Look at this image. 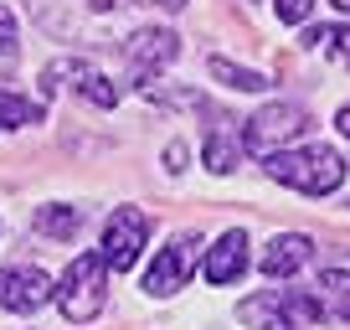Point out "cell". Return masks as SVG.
<instances>
[{"label":"cell","mask_w":350,"mask_h":330,"mask_svg":"<svg viewBox=\"0 0 350 330\" xmlns=\"http://www.w3.org/2000/svg\"><path fill=\"white\" fill-rule=\"evenodd\" d=\"M0 52H16V16L0 5Z\"/></svg>","instance_id":"cell-18"},{"label":"cell","mask_w":350,"mask_h":330,"mask_svg":"<svg viewBox=\"0 0 350 330\" xmlns=\"http://www.w3.org/2000/svg\"><path fill=\"white\" fill-rule=\"evenodd\" d=\"M314 305H319V315L350 320V274H345V268H325V274H319Z\"/></svg>","instance_id":"cell-12"},{"label":"cell","mask_w":350,"mask_h":330,"mask_svg":"<svg viewBox=\"0 0 350 330\" xmlns=\"http://www.w3.org/2000/svg\"><path fill=\"white\" fill-rule=\"evenodd\" d=\"M237 315L252 330H299L304 320H325L314 294H304V289H262V294L242 299Z\"/></svg>","instance_id":"cell-3"},{"label":"cell","mask_w":350,"mask_h":330,"mask_svg":"<svg viewBox=\"0 0 350 330\" xmlns=\"http://www.w3.org/2000/svg\"><path fill=\"white\" fill-rule=\"evenodd\" d=\"M335 11H345V16H350V0H335Z\"/></svg>","instance_id":"cell-22"},{"label":"cell","mask_w":350,"mask_h":330,"mask_svg":"<svg viewBox=\"0 0 350 330\" xmlns=\"http://www.w3.org/2000/svg\"><path fill=\"white\" fill-rule=\"evenodd\" d=\"M206 73L217 77V83H227V88H237V93H262V88H268V77H262V73L237 67V62H227V57H211Z\"/></svg>","instance_id":"cell-14"},{"label":"cell","mask_w":350,"mask_h":330,"mask_svg":"<svg viewBox=\"0 0 350 330\" xmlns=\"http://www.w3.org/2000/svg\"><path fill=\"white\" fill-rule=\"evenodd\" d=\"M42 103L36 99H16V93H5L0 88V134H11V129H21V124H42Z\"/></svg>","instance_id":"cell-15"},{"label":"cell","mask_w":350,"mask_h":330,"mask_svg":"<svg viewBox=\"0 0 350 330\" xmlns=\"http://www.w3.org/2000/svg\"><path fill=\"white\" fill-rule=\"evenodd\" d=\"M273 11H278V21H284V26H299V21H309L314 0H273Z\"/></svg>","instance_id":"cell-17"},{"label":"cell","mask_w":350,"mask_h":330,"mask_svg":"<svg viewBox=\"0 0 350 330\" xmlns=\"http://www.w3.org/2000/svg\"><path fill=\"white\" fill-rule=\"evenodd\" d=\"M160 5H165V11H180V5H186V0H160Z\"/></svg>","instance_id":"cell-21"},{"label":"cell","mask_w":350,"mask_h":330,"mask_svg":"<svg viewBox=\"0 0 350 330\" xmlns=\"http://www.w3.org/2000/svg\"><path fill=\"white\" fill-rule=\"evenodd\" d=\"M309 253H314V242L304 238V232H278L273 242H268V253H262V274L268 279H288V274H299V268L309 264Z\"/></svg>","instance_id":"cell-10"},{"label":"cell","mask_w":350,"mask_h":330,"mask_svg":"<svg viewBox=\"0 0 350 330\" xmlns=\"http://www.w3.org/2000/svg\"><path fill=\"white\" fill-rule=\"evenodd\" d=\"M52 299V279L42 268H0V309H16V315H31Z\"/></svg>","instance_id":"cell-9"},{"label":"cell","mask_w":350,"mask_h":330,"mask_svg":"<svg viewBox=\"0 0 350 330\" xmlns=\"http://www.w3.org/2000/svg\"><path fill=\"white\" fill-rule=\"evenodd\" d=\"M196 264H201V238H175L170 248H160V258L144 268V294H154V299L180 294L186 279L196 274Z\"/></svg>","instance_id":"cell-7"},{"label":"cell","mask_w":350,"mask_h":330,"mask_svg":"<svg viewBox=\"0 0 350 330\" xmlns=\"http://www.w3.org/2000/svg\"><path fill=\"white\" fill-rule=\"evenodd\" d=\"M36 232H42V238H52V242H72L77 238V227H83V207H62V201H57V207H36Z\"/></svg>","instance_id":"cell-13"},{"label":"cell","mask_w":350,"mask_h":330,"mask_svg":"<svg viewBox=\"0 0 350 330\" xmlns=\"http://www.w3.org/2000/svg\"><path fill=\"white\" fill-rule=\"evenodd\" d=\"M350 165L340 160V150L329 144H304V150H273L268 155V176L288 191H304V196H329L340 191Z\"/></svg>","instance_id":"cell-1"},{"label":"cell","mask_w":350,"mask_h":330,"mask_svg":"<svg viewBox=\"0 0 350 330\" xmlns=\"http://www.w3.org/2000/svg\"><path fill=\"white\" fill-rule=\"evenodd\" d=\"M304 129H309V114L299 109V103H268V109H258L247 119V129H242V150H247V155L288 150Z\"/></svg>","instance_id":"cell-4"},{"label":"cell","mask_w":350,"mask_h":330,"mask_svg":"<svg viewBox=\"0 0 350 330\" xmlns=\"http://www.w3.org/2000/svg\"><path fill=\"white\" fill-rule=\"evenodd\" d=\"M46 77H67V83H72V93H83V99L98 103V109H113V103H119V88H113V83H109L93 62H57Z\"/></svg>","instance_id":"cell-11"},{"label":"cell","mask_w":350,"mask_h":330,"mask_svg":"<svg viewBox=\"0 0 350 330\" xmlns=\"http://www.w3.org/2000/svg\"><path fill=\"white\" fill-rule=\"evenodd\" d=\"M144 238H150V222H144V212L134 207H119L109 222H103V268L109 274H129L134 264H139L144 253Z\"/></svg>","instance_id":"cell-6"},{"label":"cell","mask_w":350,"mask_h":330,"mask_svg":"<svg viewBox=\"0 0 350 330\" xmlns=\"http://www.w3.org/2000/svg\"><path fill=\"white\" fill-rule=\"evenodd\" d=\"M165 170H170V176H180V170H186V144H180V140L165 150Z\"/></svg>","instance_id":"cell-19"},{"label":"cell","mask_w":350,"mask_h":330,"mask_svg":"<svg viewBox=\"0 0 350 330\" xmlns=\"http://www.w3.org/2000/svg\"><path fill=\"white\" fill-rule=\"evenodd\" d=\"M201 274H206V284H211V289L237 284V279L247 274V232H242V227L221 232V238L206 248V258H201Z\"/></svg>","instance_id":"cell-8"},{"label":"cell","mask_w":350,"mask_h":330,"mask_svg":"<svg viewBox=\"0 0 350 330\" xmlns=\"http://www.w3.org/2000/svg\"><path fill=\"white\" fill-rule=\"evenodd\" d=\"M304 47H325V52H335L340 62L350 67V26H325V31H309Z\"/></svg>","instance_id":"cell-16"},{"label":"cell","mask_w":350,"mask_h":330,"mask_svg":"<svg viewBox=\"0 0 350 330\" xmlns=\"http://www.w3.org/2000/svg\"><path fill=\"white\" fill-rule=\"evenodd\" d=\"M52 299L62 305V315L72 325H88V320H98V309L109 305V268H103L98 253H77L67 264V274L52 284Z\"/></svg>","instance_id":"cell-2"},{"label":"cell","mask_w":350,"mask_h":330,"mask_svg":"<svg viewBox=\"0 0 350 330\" xmlns=\"http://www.w3.org/2000/svg\"><path fill=\"white\" fill-rule=\"evenodd\" d=\"M335 124H340V134H345V140H350V103H345V109H340V119H335Z\"/></svg>","instance_id":"cell-20"},{"label":"cell","mask_w":350,"mask_h":330,"mask_svg":"<svg viewBox=\"0 0 350 330\" xmlns=\"http://www.w3.org/2000/svg\"><path fill=\"white\" fill-rule=\"evenodd\" d=\"M175 57H180V36L165 31V26H144V31H134L129 42H124V67H129V77L139 88H150Z\"/></svg>","instance_id":"cell-5"}]
</instances>
